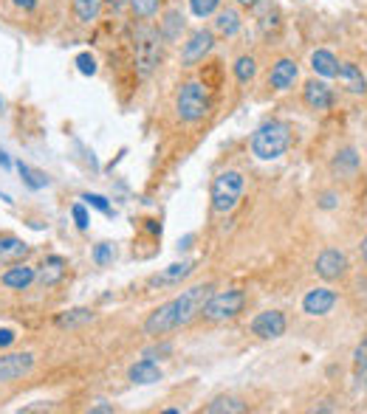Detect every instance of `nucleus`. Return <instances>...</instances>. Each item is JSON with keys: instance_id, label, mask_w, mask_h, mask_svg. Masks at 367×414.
I'll return each instance as SVG.
<instances>
[{"instance_id": "1", "label": "nucleus", "mask_w": 367, "mask_h": 414, "mask_svg": "<svg viewBox=\"0 0 367 414\" xmlns=\"http://www.w3.org/2000/svg\"><path fill=\"white\" fill-rule=\"evenodd\" d=\"M210 285H195L190 291H184L181 296L169 299L167 305H161L158 310H153L144 321V330L147 335H167L172 330H181L187 327L204 307V302L210 299Z\"/></svg>"}, {"instance_id": "2", "label": "nucleus", "mask_w": 367, "mask_h": 414, "mask_svg": "<svg viewBox=\"0 0 367 414\" xmlns=\"http://www.w3.org/2000/svg\"><path fill=\"white\" fill-rule=\"evenodd\" d=\"M291 147V127L280 119H271L266 124H260L252 135V152L260 161H274L280 158L285 149Z\"/></svg>"}, {"instance_id": "3", "label": "nucleus", "mask_w": 367, "mask_h": 414, "mask_svg": "<svg viewBox=\"0 0 367 414\" xmlns=\"http://www.w3.org/2000/svg\"><path fill=\"white\" fill-rule=\"evenodd\" d=\"M161 60V32L141 23L136 29V71L141 79H147Z\"/></svg>"}, {"instance_id": "4", "label": "nucleus", "mask_w": 367, "mask_h": 414, "mask_svg": "<svg viewBox=\"0 0 367 414\" xmlns=\"http://www.w3.org/2000/svg\"><path fill=\"white\" fill-rule=\"evenodd\" d=\"M175 107H178V119L181 121H187V124L201 121L210 113V91H207V85H201V82L181 85Z\"/></svg>"}, {"instance_id": "5", "label": "nucleus", "mask_w": 367, "mask_h": 414, "mask_svg": "<svg viewBox=\"0 0 367 414\" xmlns=\"http://www.w3.org/2000/svg\"><path fill=\"white\" fill-rule=\"evenodd\" d=\"M243 189H246V180H243L240 172H235V169L221 172V175L212 180V209H215L218 215H229L235 206H238Z\"/></svg>"}, {"instance_id": "6", "label": "nucleus", "mask_w": 367, "mask_h": 414, "mask_svg": "<svg viewBox=\"0 0 367 414\" xmlns=\"http://www.w3.org/2000/svg\"><path fill=\"white\" fill-rule=\"evenodd\" d=\"M243 305H246V293L243 291H221V293H212L201 313L210 319V321H226V319H235L238 313H243Z\"/></svg>"}, {"instance_id": "7", "label": "nucleus", "mask_w": 367, "mask_h": 414, "mask_svg": "<svg viewBox=\"0 0 367 414\" xmlns=\"http://www.w3.org/2000/svg\"><path fill=\"white\" fill-rule=\"evenodd\" d=\"M34 369V355L32 352H9L0 355V383L20 380Z\"/></svg>"}, {"instance_id": "8", "label": "nucleus", "mask_w": 367, "mask_h": 414, "mask_svg": "<svg viewBox=\"0 0 367 414\" xmlns=\"http://www.w3.org/2000/svg\"><path fill=\"white\" fill-rule=\"evenodd\" d=\"M212 46H215V34H212V32H207V29L193 32V37H190L187 43H184V51H181L184 65H195V62H201V60L212 51Z\"/></svg>"}, {"instance_id": "9", "label": "nucleus", "mask_w": 367, "mask_h": 414, "mask_svg": "<svg viewBox=\"0 0 367 414\" xmlns=\"http://www.w3.org/2000/svg\"><path fill=\"white\" fill-rule=\"evenodd\" d=\"M345 271H347V257H345L342 251L325 248V251L316 257V274H319L322 279L333 282V279H339Z\"/></svg>"}, {"instance_id": "10", "label": "nucleus", "mask_w": 367, "mask_h": 414, "mask_svg": "<svg viewBox=\"0 0 367 414\" xmlns=\"http://www.w3.org/2000/svg\"><path fill=\"white\" fill-rule=\"evenodd\" d=\"M252 333L257 338H280L285 333V316L280 310H266L260 316H255L252 321Z\"/></svg>"}, {"instance_id": "11", "label": "nucleus", "mask_w": 367, "mask_h": 414, "mask_svg": "<svg viewBox=\"0 0 367 414\" xmlns=\"http://www.w3.org/2000/svg\"><path fill=\"white\" fill-rule=\"evenodd\" d=\"M333 305H336V293L330 288H314L302 299V310L308 316H325V313L333 310Z\"/></svg>"}, {"instance_id": "12", "label": "nucleus", "mask_w": 367, "mask_h": 414, "mask_svg": "<svg viewBox=\"0 0 367 414\" xmlns=\"http://www.w3.org/2000/svg\"><path fill=\"white\" fill-rule=\"evenodd\" d=\"M195 271V262H178V265H169V268H164L161 274H153L150 279H147V285L150 288H167V285H178V282H184L190 274Z\"/></svg>"}, {"instance_id": "13", "label": "nucleus", "mask_w": 367, "mask_h": 414, "mask_svg": "<svg viewBox=\"0 0 367 414\" xmlns=\"http://www.w3.org/2000/svg\"><path fill=\"white\" fill-rule=\"evenodd\" d=\"M302 99H305V105L314 107V110H328V107L333 105V93H330V88H328L325 82H319V79L305 82V88H302Z\"/></svg>"}, {"instance_id": "14", "label": "nucleus", "mask_w": 367, "mask_h": 414, "mask_svg": "<svg viewBox=\"0 0 367 414\" xmlns=\"http://www.w3.org/2000/svg\"><path fill=\"white\" fill-rule=\"evenodd\" d=\"M32 254V246L18 237H0V265H15L23 262Z\"/></svg>"}, {"instance_id": "15", "label": "nucleus", "mask_w": 367, "mask_h": 414, "mask_svg": "<svg viewBox=\"0 0 367 414\" xmlns=\"http://www.w3.org/2000/svg\"><path fill=\"white\" fill-rule=\"evenodd\" d=\"M297 74H300V71H297V62H294V60H277L274 68H271L269 82H271L274 91H288V88H294Z\"/></svg>"}, {"instance_id": "16", "label": "nucleus", "mask_w": 367, "mask_h": 414, "mask_svg": "<svg viewBox=\"0 0 367 414\" xmlns=\"http://www.w3.org/2000/svg\"><path fill=\"white\" fill-rule=\"evenodd\" d=\"M34 279H37V271L23 265V262H15V268H9L4 276H0V282H4L6 288H12V291H26Z\"/></svg>"}, {"instance_id": "17", "label": "nucleus", "mask_w": 367, "mask_h": 414, "mask_svg": "<svg viewBox=\"0 0 367 414\" xmlns=\"http://www.w3.org/2000/svg\"><path fill=\"white\" fill-rule=\"evenodd\" d=\"M127 378H130L133 383L150 386V383H158V380H161V369H158V363H155L153 358H144V361H136V363L130 366Z\"/></svg>"}, {"instance_id": "18", "label": "nucleus", "mask_w": 367, "mask_h": 414, "mask_svg": "<svg viewBox=\"0 0 367 414\" xmlns=\"http://www.w3.org/2000/svg\"><path fill=\"white\" fill-rule=\"evenodd\" d=\"M311 68H314L319 76H325V79H330V76L339 74V62H336V57H333L330 51H325V48H319V51L311 54Z\"/></svg>"}, {"instance_id": "19", "label": "nucleus", "mask_w": 367, "mask_h": 414, "mask_svg": "<svg viewBox=\"0 0 367 414\" xmlns=\"http://www.w3.org/2000/svg\"><path fill=\"white\" fill-rule=\"evenodd\" d=\"M161 40H167V43H175L178 37H181V32H184V15L178 12V9H169L167 15H164V20H161Z\"/></svg>"}, {"instance_id": "20", "label": "nucleus", "mask_w": 367, "mask_h": 414, "mask_svg": "<svg viewBox=\"0 0 367 414\" xmlns=\"http://www.w3.org/2000/svg\"><path fill=\"white\" fill-rule=\"evenodd\" d=\"M336 76L345 82V88H347L350 93H364V91H367V82H364L361 71H359L353 62H345V65H339V74H336Z\"/></svg>"}, {"instance_id": "21", "label": "nucleus", "mask_w": 367, "mask_h": 414, "mask_svg": "<svg viewBox=\"0 0 367 414\" xmlns=\"http://www.w3.org/2000/svg\"><path fill=\"white\" fill-rule=\"evenodd\" d=\"M63 276H65V260H63V257H49V260L43 262V268L37 271V279H40L43 285H57Z\"/></svg>"}, {"instance_id": "22", "label": "nucleus", "mask_w": 367, "mask_h": 414, "mask_svg": "<svg viewBox=\"0 0 367 414\" xmlns=\"http://www.w3.org/2000/svg\"><path fill=\"white\" fill-rule=\"evenodd\" d=\"M91 321H94V313L85 310V307L65 310V313L57 316V327H63V330H77V327H85V324H91Z\"/></svg>"}, {"instance_id": "23", "label": "nucleus", "mask_w": 367, "mask_h": 414, "mask_svg": "<svg viewBox=\"0 0 367 414\" xmlns=\"http://www.w3.org/2000/svg\"><path fill=\"white\" fill-rule=\"evenodd\" d=\"M215 29H218L224 37H235V34L240 32V15H238L235 9H224V12H218V18H215Z\"/></svg>"}, {"instance_id": "24", "label": "nucleus", "mask_w": 367, "mask_h": 414, "mask_svg": "<svg viewBox=\"0 0 367 414\" xmlns=\"http://www.w3.org/2000/svg\"><path fill=\"white\" fill-rule=\"evenodd\" d=\"M99 9H102V0H74V15L85 26L99 18Z\"/></svg>"}, {"instance_id": "25", "label": "nucleus", "mask_w": 367, "mask_h": 414, "mask_svg": "<svg viewBox=\"0 0 367 414\" xmlns=\"http://www.w3.org/2000/svg\"><path fill=\"white\" fill-rule=\"evenodd\" d=\"M356 166H359V155H356L353 149L336 152V158H333V172H339L342 178H350V175L356 172Z\"/></svg>"}, {"instance_id": "26", "label": "nucleus", "mask_w": 367, "mask_h": 414, "mask_svg": "<svg viewBox=\"0 0 367 414\" xmlns=\"http://www.w3.org/2000/svg\"><path fill=\"white\" fill-rule=\"evenodd\" d=\"M210 414H243L246 411V403H240L238 397H218L207 406Z\"/></svg>"}, {"instance_id": "27", "label": "nucleus", "mask_w": 367, "mask_h": 414, "mask_svg": "<svg viewBox=\"0 0 367 414\" xmlns=\"http://www.w3.org/2000/svg\"><path fill=\"white\" fill-rule=\"evenodd\" d=\"M18 169H20V175H23V180H26V186H29V189H34V192H37V189H46V186H49V178H46L43 172L32 169L29 163H23V161H20V163H18Z\"/></svg>"}, {"instance_id": "28", "label": "nucleus", "mask_w": 367, "mask_h": 414, "mask_svg": "<svg viewBox=\"0 0 367 414\" xmlns=\"http://www.w3.org/2000/svg\"><path fill=\"white\" fill-rule=\"evenodd\" d=\"M255 74H257L255 57H240V60L235 62V76H238V82H252Z\"/></svg>"}, {"instance_id": "29", "label": "nucleus", "mask_w": 367, "mask_h": 414, "mask_svg": "<svg viewBox=\"0 0 367 414\" xmlns=\"http://www.w3.org/2000/svg\"><path fill=\"white\" fill-rule=\"evenodd\" d=\"M158 6H161V0H130L133 15H136V18H141V20L153 18V15L158 12Z\"/></svg>"}, {"instance_id": "30", "label": "nucleus", "mask_w": 367, "mask_h": 414, "mask_svg": "<svg viewBox=\"0 0 367 414\" xmlns=\"http://www.w3.org/2000/svg\"><path fill=\"white\" fill-rule=\"evenodd\" d=\"M356 378H359V383L367 386V338L356 347Z\"/></svg>"}, {"instance_id": "31", "label": "nucleus", "mask_w": 367, "mask_h": 414, "mask_svg": "<svg viewBox=\"0 0 367 414\" xmlns=\"http://www.w3.org/2000/svg\"><path fill=\"white\" fill-rule=\"evenodd\" d=\"M190 6H193V15H198V18H210L212 12H218L221 0H190Z\"/></svg>"}, {"instance_id": "32", "label": "nucleus", "mask_w": 367, "mask_h": 414, "mask_svg": "<svg viewBox=\"0 0 367 414\" xmlns=\"http://www.w3.org/2000/svg\"><path fill=\"white\" fill-rule=\"evenodd\" d=\"M94 262H96L99 268L110 265V262H113V246H110V243H99V246L94 248Z\"/></svg>"}, {"instance_id": "33", "label": "nucleus", "mask_w": 367, "mask_h": 414, "mask_svg": "<svg viewBox=\"0 0 367 414\" xmlns=\"http://www.w3.org/2000/svg\"><path fill=\"white\" fill-rule=\"evenodd\" d=\"M74 62H77V68H79L82 76H94V74H96V60H94L91 54H79Z\"/></svg>"}, {"instance_id": "34", "label": "nucleus", "mask_w": 367, "mask_h": 414, "mask_svg": "<svg viewBox=\"0 0 367 414\" xmlns=\"http://www.w3.org/2000/svg\"><path fill=\"white\" fill-rule=\"evenodd\" d=\"M82 200L88 203V206H94V209H99L102 215H110V203H108V197H102V194H82Z\"/></svg>"}, {"instance_id": "35", "label": "nucleus", "mask_w": 367, "mask_h": 414, "mask_svg": "<svg viewBox=\"0 0 367 414\" xmlns=\"http://www.w3.org/2000/svg\"><path fill=\"white\" fill-rule=\"evenodd\" d=\"M71 215H74V223H77V229H79V232H85V229H88V223H91V220H88V212H85V206H82V203H74Z\"/></svg>"}, {"instance_id": "36", "label": "nucleus", "mask_w": 367, "mask_h": 414, "mask_svg": "<svg viewBox=\"0 0 367 414\" xmlns=\"http://www.w3.org/2000/svg\"><path fill=\"white\" fill-rule=\"evenodd\" d=\"M15 338H18V335H15V330H6V327L0 330V347H9V344H15Z\"/></svg>"}, {"instance_id": "37", "label": "nucleus", "mask_w": 367, "mask_h": 414, "mask_svg": "<svg viewBox=\"0 0 367 414\" xmlns=\"http://www.w3.org/2000/svg\"><path fill=\"white\" fill-rule=\"evenodd\" d=\"M319 206H322V209H333V206H336V194H322V200H319Z\"/></svg>"}, {"instance_id": "38", "label": "nucleus", "mask_w": 367, "mask_h": 414, "mask_svg": "<svg viewBox=\"0 0 367 414\" xmlns=\"http://www.w3.org/2000/svg\"><path fill=\"white\" fill-rule=\"evenodd\" d=\"M15 6L23 12H32V9H37V0H15Z\"/></svg>"}, {"instance_id": "39", "label": "nucleus", "mask_w": 367, "mask_h": 414, "mask_svg": "<svg viewBox=\"0 0 367 414\" xmlns=\"http://www.w3.org/2000/svg\"><path fill=\"white\" fill-rule=\"evenodd\" d=\"M23 411H26V414H29V411H51V406H46V403H37V406H26Z\"/></svg>"}, {"instance_id": "40", "label": "nucleus", "mask_w": 367, "mask_h": 414, "mask_svg": "<svg viewBox=\"0 0 367 414\" xmlns=\"http://www.w3.org/2000/svg\"><path fill=\"white\" fill-rule=\"evenodd\" d=\"M193 240H195V237H193V234H187V237H184V240H181V243H178V251H187V248H190V243H193Z\"/></svg>"}, {"instance_id": "41", "label": "nucleus", "mask_w": 367, "mask_h": 414, "mask_svg": "<svg viewBox=\"0 0 367 414\" xmlns=\"http://www.w3.org/2000/svg\"><path fill=\"white\" fill-rule=\"evenodd\" d=\"M113 411V406H94L91 408V414H110Z\"/></svg>"}, {"instance_id": "42", "label": "nucleus", "mask_w": 367, "mask_h": 414, "mask_svg": "<svg viewBox=\"0 0 367 414\" xmlns=\"http://www.w3.org/2000/svg\"><path fill=\"white\" fill-rule=\"evenodd\" d=\"M238 4H240V6H257L260 0H238Z\"/></svg>"}, {"instance_id": "43", "label": "nucleus", "mask_w": 367, "mask_h": 414, "mask_svg": "<svg viewBox=\"0 0 367 414\" xmlns=\"http://www.w3.org/2000/svg\"><path fill=\"white\" fill-rule=\"evenodd\" d=\"M108 4H110L113 9H122V6H124V0H108Z\"/></svg>"}, {"instance_id": "44", "label": "nucleus", "mask_w": 367, "mask_h": 414, "mask_svg": "<svg viewBox=\"0 0 367 414\" xmlns=\"http://www.w3.org/2000/svg\"><path fill=\"white\" fill-rule=\"evenodd\" d=\"M361 257H364V262H367V237L361 240Z\"/></svg>"}]
</instances>
